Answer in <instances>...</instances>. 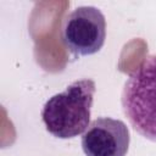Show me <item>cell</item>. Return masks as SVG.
<instances>
[{"label": "cell", "mask_w": 156, "mask_h": 156, "mask_svg": "<svg viewBox=\"0 0 156 156\" xmlns=\"http://www.w3.org/2000/svg\"><path fill=\"white\" fill-rule=\"evenodd\" d=\"M95 82L79 79L63 91L51 96L41 110V119L46 130L60 139L76 138L90 124Z\"/></svg>", "instance_id": "6da1fadb"}, {"label": "cell", "mask_w": 156, "mask_h": 156, "mask_svg": "<svg viewBox=\"0 0 156 156\" xmlns=\"http://www.w3.org/2000/svg\"><path fill=\"white\" fill-rule=\"evenodd\" d=\"M121 102L130 126L141 136L156 141V54L145 57L129 74Z\"/></svg>", "instance_id": "7a4b0ae2"}, {"label": "cell", "mask_w": 156, "mask_h": 156, "mask_svg": "<svg viewBox=\"0 0 156 156\" xmlns=\"http://www.w3.org/2000/svg\"><path fill=\"white\" fill-rule=\"evenodd\" d=\"M106 20L94 6H79L69 12L62 23V40L74 56L94 55L104 46Z\"/></svg>", "instance_id": "3957f363"}, {"label": "cell", "mask_w": 156, "mask_h": 156, "mask_svg": "<svg viewBox=\"0 0 156 156\" xmlns=\"http://www.w3.org/2000/svg\"><path fill=\"white\" fill-rule=\"evenodd\" d=\"M129 129L121 119L99 117L82 134L85 156H126L129 147Z\"/></svg>", "instance_id": "277c9868"}]
</instances>
